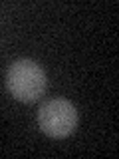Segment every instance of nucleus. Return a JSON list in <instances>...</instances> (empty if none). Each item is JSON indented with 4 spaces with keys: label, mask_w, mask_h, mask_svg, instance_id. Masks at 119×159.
I'll use <instances>...</instances> for the list:
<instances>
[{
    "label": "nucleus",
    "mask_w": 119,
    "mask_h": 159,
    "mask_svg": "<svg viewBox=\"0 0 119 159\" xmlns=\"http://www.w3.org/2000/svg\"><path fill=\"white\" fill-rule=\"evenodd\" d=\"M6 88L16 99L32 103L42 98L48 88L46 72L34 60H16L6 74Z\"/></svg>",
    "instance_id": "1"
},
{
    "label": "nucleus",
    "mask_w": 119,
    "mask_h": 159,
    "mask_svg": "<svg viewBox=\"0 0 119 159\" xmlns=\"http://www.w3.org/2000/svg\"><path fill=\"white\" fill-rule=\"evenodd\" d=\"M38 125L48 137L62 139L73 133L77 125V109L62 98L46 102L38 111Z\"/></svg>",
    "instance_id": "2"
}]
</instances>
